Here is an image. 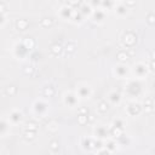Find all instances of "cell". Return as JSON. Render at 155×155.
I'll return each instance as SVG.
<instances>
[{"instance_id": "6da1fadb", "label": "cell", "mask_w": 155, "mask_h": 155, "mask_svg": "<svg viewBox=\"0 0 155 155\" xmlns=\"http://www.w3.org/2000/svg\"><path fill=\"white\" fill-rule=\"evenodd\" d=\"M125 87V93L128 96V98H131V101H136L138 97H142L144 94V86L140 79L134 78L128 80Z\"/></svg>"}, {"instance_id": "7a4b0ae2", "label": "cell", "mask_w": 155, "mask_h": 155, "mask_svg": "<svg viewBox=\"0 0 155 155\" xmlns=\"http://www.w3.org/2000/svg\"><path fill=\"white\" fill-rule=\"evenodd\" d=\"M50 110V103L45 98H38L31 105V113L36 119H42Z\"/></svg>"}, {"instance_id": "3957f363", "label": "cell", "mask_w": 155, "mask_h": 155, "mask_svg": "<svg viewBox=\"0 0 155 155\" xmlns=\"http://www.w3.org/2000/svg\"><path fill=\"white\" fill-rule=\"evenodd\" d=\"M29 52H30V50L24 45L23 40L15 42L13 46H12V56H13L16 59H21V61H23V59L28 58Z\"/></svg>"}, {"instance_id": "277c9868", "label": "cell", "mask_w": 155, "mask_h": 155, "mask_svg": "<svg viewBox=\"0 0 155 155\" xmlns=\"http://www.w3.org/2000/svg\"><path fill=\"white\" fill-rule=\"evenodd\" d=\"M149 65L147 64V63H144V62H138V63H136L134 65H133V68L131 69V74L136 78V79H140V80H143L147 75H148V73H149Z\"/></svg>"}, {"instance_id": "5b68a950", "label": "cell", "mask_w": 155, "mask_h": 155, "mask_svg": "<svg viewBox=\"0 0 155 155\" xmlns=\"http://www.w3.org/2000/svg\"><path fill=\"white\" fill-rule=\"evenodd\" d=\"M62 99H63V104L65 107H69V108L79 107L80 98H79V96L76 94L75 91H67V92H64Z\"/></svg>"}, {"instance_id": "8992f818", "label": "cell", "mask_w": 155, "mask_h": 155, "mask_svg": "<svg viewBox=\"0 0 155 155\" xmlns=\"http://www.w3.org/2000/svg\"><path fill=\"white\" fill-rule=\"evenodd\" d=\"M75 92H76V94L79 96L80 99H88V98H91L93 90H92V87H91L90 84H87V82H80V84L76 85Z\"/></svg>"}, {"instance_id": "52a82bcc", "label": "cell", "mask_w": 155, "mask_h": 155, "mask_svg": "<svg viewBox=\"0 0 155 155\" xmlns=\"http://www.w3.org/2000/svg\"><path fill=\"white\" fill-rule=\"evenodd\" d=\"M113 74L117 79H128L131 75V69L126 65V63H119L113 68Z\"/></svg>"}, {"instance_id": "ba28073f", "label": "cell", "mask_w": 155, "mask_h": 155, "mask_svg": "<svg viewBox=\"0 0 155 155\" xmlns=\"http://www.w3.org/2000/svg\"><path fill=\"white\" fill-rule=\"evenodd\" d=\"M126 114L128 116H138L140 115V113L143 111V107H142V103H139L138 101H131L127 105H126Z\"/></svg>"}, {"instance_id": "9c48e42d", "label": "cell", "mask_w": 155, "mask_h": 155, "mask_svg": "<svg viewBox=\"0 0 155 155\" xmlns=\"http://www.w3.org/2000/svg\"><path fill=\"white\" fill-rule=\"evenodd\" d=\"M107 15H108V12H107L104 8H102V7H99V8H93V12H92V15H91L90 18H91L94 23L102 24V23H104L105 18H107Z\"/></svg>"}, {"instance_id": "30bf717a", "label": "cell", "mask_w": 155, "mask_h": 155, "mask_svg": "<svg viewBox=\"0 0 155 155\" xmlns=\"http://www.w3.org/2000/svg\"><path fill=\"white\" fill-rule=\"evenodd\" d=\"M7 119L10 120V122H11L13 126L19 125V124L23 121V113H22V110L15 108V109H12V110L7 114Z\"/></svg>"}, {"instance_id": "8fae6325", "label": "cell", "mask_w": 155, "mask_h": 155, "mask_svg": "<svg viewBox=\"0 0 155 155\" xmlns=\"http://www.w3.org/2000/svg\"><path fill=\"white\" fill-rule=\"evenodd\" d=\"M11 126H12V124L7 119V115H2L1 121H0V136H1V138H5L10 134Z\"/></svg>"}, {"instance_id": "7c38bea8", "label": "cell", "mask_w": 155, "mask_h": 155, "mask_svg": "<svg viewBox=\"0 0 155 155\" xmlns=\"http://www.w3.org/2000/svg\"><path fill=\"white\" fill-rule=\"evenodd\" d=\"M121 41L126 47H133L137 44V35L133 31H125L121 38Z\"/></svg>"}, {"instance_id": "4fadbf2b", "label": "cell", "mask_w": 155, "mask_h": 155, "mask_svg": "<svg viewBox=\"0 0 155 155\" xmlns=\"http://www.w3.org/2000/svg\"><path fill=\"white\" fill-rule=\"evenodd\" d=\"M93 136L96 138H98V139H103L104 140V139L110 137V130L107 128L103 125H98V126H96L93 128Z\"/></svg>"}, {"instance_id": "5bb4252c", "label": "cell", "mask_w": 155, "mask_h": 155, "mask_svg": "<svg viewBox=\"0 0 155 155\" xmlns=\"http://www.w3.org/2000/svg\"><path fill=\"white\" fill-rule=\"evenodd\" d=\"M73 13H74V10L71 8V6H68V5H63L58 10V16L63 21H70Z\"/></svg>"}, {"instance_id": "9a60e30c", "label": "cell", "mask_w": 155, "mask_h": 155, "mask_svg": "<svg viewBox=\"0 0 155 155\" xmlns=\"http://www.w3.org/2000/svg\"><path fill=\"white\" fill-rule=\"evenodd\" d=\"M104 147H105V149L108 150L109 154H113V153L119 151V148H120V145L116 142V139L110 138V137L107 138V139H104Z\"/></svg>"}, {"instance_id": "2e32d148", "label": "cell", "mask_w": 155, "mask_h": 155, "mask_svg": "<svg viewBox=\"0 0 155 155\" xmlns=\"http://www.w3.org/2000/svg\"><path fill=\"white\" fill-rule=\"evenodd\" d=\"M114 13L116 15V16H119V17H126L128 13H130V7L128 6H126L124 2H117L116 4V6H115V8H114Z\"/></svg>"}, {"instance_id": "e0dca14e", "label": "cell", "mask_w": 155, "mask_h": 155, "mask_svg": "<svg viewBox=\"0 0 155 155\" xmlns=\"http://www.w3.org/2000/svg\"><path fill=\"white\" fill-rule=\"evenodd\" d=\"M121 99H122V96H121L119 92H116V91H111V92L108 94V102H109V104H111V105H117V104H120V103H121Z\"/></svg>"}, {"instance_id": "ac0fdd59", "label": "cell", "mask_w": 155, "mask_h": 155, "mask_svg": "<svg viewBox=\"0 0 155 155\" xmlns=\"http://www.w3.org/2000/svg\"><path fill=\"white\" fill-rule=\"evenodd\" d=\"M142 107H143V110L145 113H150L154 110V101L151 97H145L143 103H142Z\"/></svg>"}, {"instance_id": "d6986e66", "label": "cell", "mask_w": 155, "mask_h": 155, "mask_svg": "<svg viewBox=\"0 0 155 155\" xmlns=\"http://www.w3.org/2000/svg\"><path fill=\"white\" fill-rule=\"evenodd\" d=\"M116 1H114V0H102V8H104L107 12H109V11H114V8H115V6H116Z\"/></svg>"}, {"instance_id": "ffe728a7", "label": "cell", "mask_w": 155, "mask_h": 155, "mask_svg": "<svg viewBox=\"0 0 155 155\" xmlns=\"http://www.w3.org/2000/svg\"><path fill=\"white\" fill-rule=\"evenodd\" d=\"M41 92H42V96L44 97H52L56 93V88L53 87V85H45L42 87Z\"/></svg>"}, {"instance_id": "44dd1931", "label": "cell", "mask_w": 155, "mask_h": 155, "mask_svg": "<svg viewBox=\"0 0 155 155\" xmlns=\"http://www.w3.org/2000/svg\"><path fill=\"white\" fill-rule=\"evenodd\" d=\"M79 11L81 12V15H82L84 17H91V15H92V12H93V7H92L90 4H84V5L80 7Z\"/></svg>"}, {"instance_id": "7402d4cb", "label": "cell", "mask_w": 155, "mask_h": 155, "mask_svg": "<svg viewBox=\"0 0 155 155\" xmlns=\"http://www.w3.org/2000/svg\"><path fill=\"white\" fill-rule=\"evenodd\" d=\"M84 18H85V17L81 15L80 11H74L70 22H73V23H75V24H81V23L84 22Z\"/></svg>"}, {"instance_id": "603a6c76", "label": "cell", "mask_w": 155, "mask_h": 155, "mask_svg": "<svg viewBox=\"0 0 155 155\" xmlns=\"http://www.w3.org/2000/svg\"><path fill=\"white\" fill-rule=\"evenodd\" d=\"M109 110V102L107 101H101L98 104H97V111L101 113V114H104Z\"/></svg>"}, {"instance_id": "cb8c5ba5", "label": "cell", "mask_w": 155, "mask_h": 155, "mask_svg": "<svg viewBox=\"0 0 155 155\" xmlns=\"http://www.w3.org/2000/svg\"><path fill=\"white\" fill-rule=\"evenodd\" d=\"M28 25H29V22L27 19H24V18H21V19L16 21V28L18 30H25L28 28Z\"/></svg>"}, {"instance_id": "d4e9b609", "label": "cell", "mask_w": 155, "mask_h": 155, "mask_svg": "<svg viewBox=\"0 0 155 155\" xmlns=\"http://www.w3.org/2000/svg\"><path fill=\"white\" fill-rule=\"evenodd\" d=\"M117 143H119V145H120V147H124L125 144H126V145H128V144L131 143V138H130V136H128V134L122 133V134L117 138Z\"/></svg>"}, {"instance_id": "484cf974", "label": "cell", "mask_w": 155, "mask_h": 155, "mask_svg": "<svg viewBox=\"0 0 155 155\" xmlns=\"http://www.w3.org/2000/svg\"><path fill=\"white\" fill-rule=\"evenodd\" d=\"M64 50H65L68 53H73V52H75V50H76V41H74V40H69V41L67 42Z\"/></svg>"}, {"instance_id": "4316f807", "label": "cell", "mask_w": 155, "mask_h": 155, "mask_svg": "<svg viewBox=\"0 0 155 155\" xmlns=\"http://www.w3.org/2000/svg\"><path fill=\"white\" fill-rule=\"evenodd\" d=\"M63 51H64V47H63L61 44H53V45L51 46V52H52L54 56L61 54Z\"/></svg>"}, {"instance_id": "83f0119b", "label": "cell", "mask_w": 155, "mask_h": 155, "mask_svg": "<svg viewBox=\"0 0 155 155\" xmlns=\"http://www.w3.org/2000/svg\"><path fill=\"white\" fill-rule=\"evenodd\" d=\"M35 131H30V130H24V132H23V137H24V139L25 140H28V142H31L34 138H35Z\"/></svg>"}, {"instance_id": "f1b7e54d", "label": "cell", "mask_w": 155, "mask_h": 155, "mask_svg": "<svg viewBox=\"0 0 155 155\" xmlns=\"http://www.w3.org/2000/svg\"><path fill=\"white\" fill-rule=\"evenodd\" d=\"M5 93L7 96H15L17 93V87L15 85H7L5 87Z\"/></svg>"}, {"instance_id": "f546056e", "label": "cell", "mask_w": 155, "mask_h": 155, "mask_svg": "<svg viewBox=\"0 0 155 155\" xmlns=\"http://www.w3.org/2000/svg\"><path fill=\"white\" fill-rule=\"evenodd\" d=\"M116 57H117V59H119L120 63H126L128 61V54L126 53V51H120Z\"/></svg>"}, {"instance_id": "4dcf8cb0", "label": "cell", "mask_w": 155, "mask_h": 155, "mask_svg": "<svg viewBox=\"0 0 155 155\" xmlns=\"http://www.w3.org/2000/svg\"><path fill=\"white\" fill-rule=\"evenodd\" d=\"M23 42H24V45H25L29 50H33V48L35 47V41H34V39H31V38H25V39H23Z\"/></svg>"}, {"instance_id": "1f68e13d", "label": "cell", "mask_w": 155, "mask_h": 155, "mask_svg": "<svg viewBox=\"0 0 155 155\" xmlns=\"http://www.w3.org/2000/svg\"><path fill=\"white\" fill-rule=\"evenodd\" d=\"M40 24H41V27H51L53 24V21H52V18L44 17L40 19Z\"/></svg>"}, {"instance_id": "d6a6232c", "label": "cell", "mask_w": 155, "mask_h": 155, "mask_svg": "<svg viewBox=\"0 0 155 155\" xmlns=\"http://www.w3.org/2000/svg\"><path fill=\"white\" fill-rule=\"evenodd\" d=\"M111 126H115V127H120V128H124V126H125V121H124L122 119L117 117V119L113 120V122H111Z\"/></svg>"}, {"instance_id": "836d02e7", "label": "cell", "mask_w": 155, "mask_h": 155, "mask_svg": "<svg viewBox=\"0 0 155 155\" xmlns=\"http://www.w3.org/2000/svg\"><path fill=\"white\" fill-rule=\"evenodd\" d=\"M78 122H79L80 125L87 124V122H88V120H87V114H79V116H78Z\"/></svg>"}, {"instance_id": "e575fe53", "label": "cell", "mask_w": 155, "mask_h": 155, "mask_svg": "<svg viewBox=\"0 0 155 155\" xmlns=\"http://www.w3.org/2000/svg\"><path fill=\"white\" fill-rule=\"evenodd\" d=\"M24 130H30V131H38V125L34 122V121H30V122H28L27 125H25V127H24Z\"/></svg>"}, {"instance_id": "d590c367", "label": "cell", "mask_w": 155, "mask_h": 155, "mask_svg": "<svg viewBox=\"0 0 155 155\" xmlns=\"http://www.w3.org/2000/svg\"><path fill=\"white\" fill-rule=\"evenodd\" d=\"M50 149L53 151V153H56V151H58V149H59V144H58V140H51V143H50Z\"/></svg>"}, {"instance_id": "8d00e7d4", "label": "cell", "mask_w": 155, "mask_h": 155, "mask_svg": "<svg viewBox=\"0 0 155 155\" xmlns=\"http://www.w3.org/2000/svg\"><path fill=\"white\" fill-rule=\"evenodd\" d=\"M0 18H1L0 19V27L4 28L6 22H7V13H0Z\"/></svg>"}, {"instance_id": "74e56055", "label": "cell", "mask_w": 155, "mask_h": 155, "mask_svg": "<svg viewBox=\"0 0 155 155\" xmlns=\"http://www.w3.org/2000/svg\"><path fill=\"white\" fill-rule=\"evenodd\" d=\"M90 5L93 8H99L102 6V0H90Z\"/></svg>"}, {"instance_id": "f35d334b", "label": "cell", "mask_w": 155, "mask_h": 155, "mask_svg": "<svg viewBox=\"0 0 155 155\" xmlns=\"http://www.w3.org/2000/svg\"><path fill=\"white\" fill-rule=\"evenodd\" d=\"M147 22H148L149 25L155 24V15H154V13H149V15L147 16Z\"/></svg>"}, {"instance_id": "ab89813d", "label": "cell", "mask_w": 155, "mask_h": 155, "mask_svg": "<svg viewBox=\"0 0 155 155\" xmlns=\"http://www.w3.org/2000/svg\"><path fill=\"white\" fill-rule=\"evenodd\" d=\"M122 2H124L126 6H128V7H133V6L136 5L137 0H122Z\"/></svg>"}, {"instance_id": "60d3db41", "label": "cell", "mask_w": 155, "mask_h": 155, "mask_svg": "<svg viewBox=\"0 0 155 155\" xmlns=\"http://www.w3.org/2000/svg\"><path fill=\"white\" fill-rule=\"evenodd\" d=\"M6 8H7V7H6V2L2 0L1 4H0V13H7V12H6V11H7Z\"/></svg>"}, {"instance_id": "b9f144b4", "label": "cell", "mask_w": 155, "mask_h": 155, "mask_svg": "<svg viewBox=\"0 0 155 155\" xmlns=\"http://www.w3.org/2000/svg\"><path fill=\"white\" fill-rule=\"evenodd\" d=\"M34 71V67L33 65H28V67H25L24 68V73L28 75V74H31Z\"/></svg>"}, {"instance_id": "7bdbcfd3", "label": "cell", "mask_w": 155, "mask_h": 155, "mask_svg": "<svg viewBox=\"0 0 155 155\" xmlns=\"http://www.w3.org/2000/svg\"><path fill=\"white\" fill-rule=\"evenodd\" d=\"M149 69L150 70H153V71H155V59H150V62H149Z\"/></svg>"}, {"instance_id": "ee69618b", "label": "cell", "mask_w": 155, "mask_h": 155, "mask_svg": "<svg viewBox=\"0 0 155 155\" xmlns=\"http://www.w3.org/2000/svg\"><path fill=\"white\" fill-rule=\"evenodd\" d=\"M68 1H69L70 6H76V5H79V4H80V1H81V0H68Z\"/></svg>"}, {"instance_id": "f6af8a7d", "label": "cell", "mask_w": 155, "mask_h": 155, "mask_svg": "<svg viewBox=\"0 0 155 155\" xmlns=\"http://www.w3.org/2000/svg\"><path fill=\"white\" fill-rule=\"evenodd\" d=\"M87 120H88L90 124H93L94 122V115H92V114L91 115H87Z\"/></svg>"}, {"instance_id": "bcb514c9", "label": "cell", "mask_w": 155, "mask_h": 155, "mask_svg": "<svg viewBox=\"0 0 155 155\" xmlns=\"http://www.w3.org/2000/svg\"><path fill=\"white\" fill-rule=\"evenodd\" d=\"M79 114H87V110L85 108H80L79 109Z\"/></svg>"}, {"instance_id": "7dc6e473", "label": "cell", "mask_w": 155, "mask_h": 155, "mask_svg": "<svg viewBox=\"0 0 155 155\" xmlns=\"http://www.w3.org/2000/svg\"><path fill=\"white\" fill-rule=\"evenodd\" d=\"M150 59H155V50L151 51V53H150Z\"/></svg>"}, {"instance_id": "c3c4849f", "label": "cell", "mask_w": 155, "mask_h": 155, "mask_svg": "<svg viewBox=\"0 0 155 155\" xmlns=\"http://www.w3.org/2000/svg\"><path fill=\"white\" fill-rule=\"evenodd\" d=\"M114 1H116V2H119V1H120V0H114Z\"/></svg>"}]
</instances>
